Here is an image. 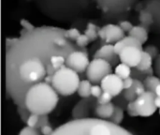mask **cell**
Listing matches in <instances>:
<instances>
[{"mask_svg":"<svg viewBox=\"0 0 160 135\" xmlns=\"http://www.w3.org/2000/svg\"><path fill=\"white\" fill-rule=\"evenodd\" d=\"M155 93H156V95L157 96H160V84L156 87V89H155Z\"/></svg>","mask_w":160,"mask_h":135,"instance_id":"cell-45","label":"cell"},{"mask_svg":"<svg viewBox=\"0 0 160 135\" xmlns=\"http://www.w3.org/2000/svg\"><path fill=\"white\" fill-rule=\"evenodd\" d=\"M46 71H47V74L48 75H53L56 71V70L53 68V66L51 64V63H48L46 65Z\"/></svg>","mask_w":160,"mask_h":135,"instance_id":"cell-41","label":"cell"},{"mask_svg":"<svg viewBox=\"0 0 160 135\" xmlns=\"http://www.w3.org/2000/svg\"><path fill=\"white\" fill-rule=\"evenodd\" d=\"M17 40H18V39H10V38H8V39H7V44H8V46H11V45H13V43L16 42Z\"/></svg>","mask_w":160,"mask_h":135,"instance_id":"cell-42","label":"cell"},{"mask_svg":"<svg viewBox=\"0 0 160 135\" xmlns=\"http://www.w3.org/2000/svg\"><path fill=\"white\" fill-rule=\"evenodd\" d=\"M20 24L22 28H24L25 30H27L28 32H32L35 30V26L26 19H21L20 20Z\"/></svg>","mask_w":160,"mask_h":135,"instance_id":"cell-32","label":"cell"},{"mask_svg":"<svg viewBox=\"0 0 160 135\" xmlns=\"http://www.w3.org/2000/svg\"><path fill=\"white\" fill-rule=\"evenodd\" d=\"M98 30H99V28L98 27V25H96L93 23H89L87 24V27H86L85 31H84V34L90 39V40L92 42V41H95L98 38H99Z\"/></svg>","mask_w":160,"mask_h":135,"instance_id":"cell-22","label":"cell"},{"mask_svg":"<svg viewBox=\"0 0 160 135\" xmlns=\"http://www.w3.org/2000/svg\"><path fill=\"white\" fill-rule=\"evenodd\" d=\"M103 93V89L101 87V86H98L97 84H95L94 86H92V88H91V95L95 98H98L101 94Z\"/></svg>","mask_w":160,"mask_h":135,"instance_id":"cell-34","label":"cell"},{"mask_svg":"<svg viewBox=\"0 0 160 135\" xmlns=\"http://www.w3.org/2000/svg\"><path fill=\"white\" fill-rule=\"evenodd\" d=\"M38 119H39V115L31 113L30 116L28 117V118H27V120H26L25 123H26L27 126L36 128V126H37V124H38Z\"/></svg>","mask_w":160,"mask_h":135,"instance_id":"cell-28","label":"cell"},{"mask_svg":"<svg viewBox=\"0 0 160 135\" xmlns=\"http://www.w3.org/2000/svg\"><path fill=\"white\" fill-rule=\"evenodd\" d=\"M18 113H19V116H20V117H21V119H22V121H23V122H26L28 117H29L30 114H31V112H30L26 107H25V109L19 107V108H18Z\"/></svg>","mask_w":160,"mask_h":135,"instance_id":"cell-35","label":"cell"},{"mask_svg":"<svg viewBox=\"0 0 160 135\" xmlns=\"http://www.w3.org/2000/svg\"><path fill=\"white\" fill-rule=\"evenodd\" d=\"M90 42H91L90 39L84 33L83 34H81V36L76 40V44L78 46H80V47H86Z\"/></svg>","mask_w":160,"mask_h":135,"instance_id":"cell-29","label":"cell"},{"mask_svg":"<svg viewBox=\"0 0 160 135\" xmlns=\"http://www.w3.org/2000/svg\"><path fill=\"white\" fill-rule=\"evenodd\" d=\"M144 51L145 52H147L154 59L159 55V53H158V47H156L155 45H148V46H146L145 47V49H144Z\"/></svg>","mask_w":160,"mask_h":135,"instance_id":"cell-33","label":"cell"},{"mask_svg":"<svg viewBox=\"0 0 160 135\" xmlns=\"http://www.w3.org/2000/svg\"><path fill=\"white\" fill-rule=\"evenodd\" d=\"M18 72L20 78L27 84H36L41 82L47 75L46 66L38 57L25 59L19 66Z\"/></svg>","mask_w":160,"mask_h":135,"instance_id":"cell-4","label":"cell"},{"mask_svg":"<svg viewBox=\"0 0 160 135\" xmlns=\"http://www.w3.org/2000/svg\"><path fill=\"white\" fill-rule=\"evenodd\" d=\"M154 69L156 75L160 78V54L154 59Z\"/></svg>","mask_w":160,"mask_h":135,"instance_id":"cell-38","label":"cell"},{"mask_svg":"<svg viewBox=\"0 0 160 135\" xmlns=\"http://www.w3.org/2000/svg\"><path fill=\"white\" fill-rule=\"evenodd\" d=\"M142 82L144 84V86H145L146 90L155 92L156 87L160 84V78L158 76L150 75V76L145 77V79Z\"/></svg>","mask_w":160,"mask_h":135,"instance_id":"cell-20","label":"cell"},{"mask_svg":"<svg viewBox=\"0 0 160 135\" xmlns=\"http://www.w3.org/2000/svg\"><path fill=\"white\" fill-rule=\"evenodd\" d=\"M44 82H46L47 84H51L52 85V75H46L45 78H44Z\"/></svg>","mask_w":160,"mask_h":135,"instance_id":"cell-43","label":"cell"},{"mask_svg":"<svg viewBox=\"0 0 160 135\" xmlns=\"http://www.w3.org/2000/svg\"><path fill=\"white\" fill-rule=\"evenodd\" d=\"M156 97L157 95L155 92L146 90L134 101L139 117H149L157 112L158 107L156 105Z\"/></svg>","mask_w":160,"mask_h":135,"instance_id":"cell-6","label":"cell"},{"mask_svg":"<svg viewBox=\"0 0 160 135\" xmlns=\"http://www.w3.org/2000/svg\"><path fill=\"white\" fill-rule=\"evenodd\" d=\"M52 43L54 45L60 47V48H63V47H65L67 45V39L65 37H63V38H60V37L54 38L53 40H52Z\"/></svg>","mask_w":160,"mask_h":135,"instance_id":"cell-37","label":"cell"},{"mask_svg":"<svg viewBox=\"0 0 160 135\" xmlns=\"http://www.w3.org/2000/svg\"><path fill=\"white\" fill-rule=\"evenodd\" d=\"M53 130H52V126L50 125V123L49 124H47V125H45V126H43L41 129H40V132H41V134H44V135H50V134H53Z\"/></svg>","mask_w":160,"mask_h":135,"instance_id":"cell-39","label":"cell"},{"mask_svg":"<svg viewBox=\"0 0 160 135\" xmlns=\"http://www.w3.org/2000/svg\"><path fill=\"white\" fill-rule=\"evenodd\" d=\"M81 36V32L79 31L78 28L76 27H72V28H69L68 30H66L64 32V37L68 39H70V40H77V39Z\"/></svg>","mask_w":160,"mask_h":135,"instance_id":"cell-25","label":"cell"},{"mask_svg":"<svg viewBox=\"0 0 160 135\" xmlns=\"http://www.w3.org/2000/svg\"><path fill=\"white\" fill-rule=\"evenodd\" d=\"M51 84L38 82L27 90L24 99L25 107L34 114L49 115L57 106L59 97Z\"/></svg>","mask_w":160,"mask_h":135,"instance_id":"cell-2","label":"cell"},{"mask_svg":"<svg viewBox=\"0 0 160 135\" xmlns=\"http://www.w3.org/2000/svg\"><path fill=\"white\" fill-rule=\"evenodd\" d=\"M91 88H92V82L87 80H82L80 82L79 87H78V94L81 98H87L92 96L91 95Z\"/></svg>","mask_w":160,"mask_h":135,"instance_id":"cell-17","label":"cell"},{"mask_svg":"<svg viewBox=\"0 0 160 135\" xmlns=\"http://www.w3.org/2000/svg\"><path fill=\"white\" fill-rule=\"evenodd\" d=\"M127 112H128V115L131 117H139V114H138L137 109L135 107L134 101H128V103L127 104Z\"/></svg>","mask_w":160,"mask_h":135,"instance_id":"cell-30","label":"cell"},{"mask_svg":"<svg viewBox=\"0 0 160 135\" xmlns=\"http://www.w3.org/2000/svg\"><path fill=\"white\" fill-rule=\"evenodd\" d=\"M119 25H120V27L125 31V32H129L131 29H132V27L134 26L129 21H121V22H119V23H118Z\"/></svg>","mask_w":160,"mask_h":135,"instance_id":"cell-36","label":"cell"},{"mask_svg":"<svg viewBox=\"0 0 160 135\" xmlns=\"http://www.w3.org/2000/svg\"><path fill=\"white\" fill-rule=\"evenodd\" d=\"M80 82L78 72L65 65L52 75V86L59 95L70 96L77 92Z\"/></svg>","mask_w":160,"mask_h":135,"instance_id":"cell-3","label":"cell"},{"mask_svg":"<svg viewBox=\"0 0 160 135\" xmlns=\"http://www.w3.org/2000/svg\"><path fill=\"white\" fill-rule=\"evenodd\" d=\"M98 105L97 98L90 96L87 98H82L72 109L71 115L74 119L86 118L89 117L90 112L93 107Z\"/></svg>","mask_w":160,"mask_h":135,"instance_id":"cell-9","label":"cell"},{"mask_svg":"<svg viewBox=\"0 0 160 135\" xmlns=\"http://www.w3.org/2000/svg\"><path fill=\"white\" fill-rule=\"evenodd\" d=\"M40 133L41 132L38 129L30 127V126H27V125H26V127L22 128L20 131V132H19L20 135H38L40 134Z\"/></svg>","mask_w":160,"mask_h":135,"instance_id":"cell-27","label":"cell"},{"mask_svg":"<svg viewBox=\"0 0 160 135\" xmlns=\"http://www.w3.org/2000/svg\"><path fill=\"white\" fill-rule=\"evenodd\" d=\"M139 20L142 23V26H144L145 28L148 29V27L154 23V17L152 15V13L146 9H143L140 12L139 15Z\"/></svg>","mask_w":160,"mask_h":135,"instance_id":"cell-21","label":"cell"},{"mask_svg":"<svg viewBox=\"0 0 160 135\" xmlns=\"http://www.w3.org/2000/svg\"><path fill=\"white\" fill-rule=\"evenodd\" d=\"M53 134H129L119 125L103 118H80L58 127Z\"/></svg>","mask_w":160,"mask_h":135,"instance_id":"cell-1","label":"cell"},{"mask_svg":"<svg viewBox=\"0 0 160 135\" xmlns=\"http://www.w3.org/2000/svg\"><path fill=\"white\" fill-rule=\"evenodd\" d=\"M114 73H116L118 76H120L123 80L131 76L132 74V70H131V67L128 66V64H125L123 62H121L120 64H118L115 68Z\"/></svg>","mask_w":160,"mask_h":135,"instance_id":"cell-19","label":"cell"},{"mask_svg":"<svg viewBox=\"0 0 160 135\" xmlns=\"http://www.w3.org/2000/svg\"><path fill=\"white\" fill-rule=\"evenodd\" d=\"M50 63L53 66V68L57 70L66 65V58L60 55H52L50 57Z\"/></svg>","mask_w":160,"mask_h":135,"instance_id":"cell-24","label":"cell"},{"mask_svg":"<svg viewBox=\"0 0 160 135\" xmlns=\"http://www.w3.org/2000/svg\"><path fill=\"white\" fill-rule=\"evenodd\" d=\"M133 82H134V78H132L131 76L126 78L123 80V85H124V89H128L129 87H131L133 86Z\"/></svg>","mask_w":160,"mask_h":135,"instance_id":"cell-40","label":"cell"},{"mask_svg":"<svg viewBox=\"0 0 160 135\" xmlns=\"http://www.w3.org/2000/svg\"><path fill=\"white\" fill-rule=\"evenodd\" d=\"M125 31L120 27L119 24L109 23L99 28V38L107 43H115L125 37Z\"/></svg>","mask_w":160,"mask_h":135,"instance_id":"cell-10","label":"cell"},{"mask_svg":"<svg viewBox=\"0 0 160 135\" xmlns=\"http://www.w3.org/2000/svg\"><path fill=\"white\" fill-rule=\"evenodd\" d=\"M158 113H159V115H160V108H159V112H158Z\"/></svg>","mask_w":160,"mask_h":135,"instance_id":"cell-46","label":"cell"},{"mask_svg":"<svg viewBox=\"0 0 160 135\" xmlns=\"http://www.w3.org/2000/svg\"><path fill=\"white\" fill-rule=\"evenodd\" d=\"M112 63L102 58L94 57L86 70V77L93 84H98L105 76L112 73Z\"/></svg>","mask_w":160,"mask_h":135,"instance_id":"cell-5","label":"cell"},{"mask_svg":"<svg viewBox=\"0 0 160 135\" xmlns=\"http://www.w3.org/2000/svg\"><path fill=\"white\" fill-rule=\"evenodd\" d=\"M114 97L112 95H111L110 93L106 92V91H103V93L97 99L98 101V104H105V103H109V102H112V99Z\"/></svg>","mask_w":160,"mask_h":135,"instance_id":"cell-26","label":"cell"},{"mask_svg":"<svg viewBox=\"0 0 160 135\" xmlns=\"http://www.w3.org/2000/svg\"><path fill=\"white\" fill-rule=\"evenodd\" d=\"M156 105H157V107L159 109L160 108V96H157V97H156Z\"/></svg>","mask_w":160,"mask_h":135,"instance_id":"cell-44","label":"cell"},{"mask_svg":"<svg viewBox=\"0 0 160 135\" xmlns=\"http://www.w3.org/2000/svg\"><path fill=\"white\" fill-rule=\"evenodd\" d=\"M115 109V104L112 102L105 103V104H98L95 107V114L99 118L103 119H110L113 115Z\"/></svg>","mask_w":160,"mask_h":135,"instance_id":"cell-15","label":"cell"},{"mask_svg":"<svg viewBox=\"0 0 160 135\" xmlns=\"http://www.w3.org/2000/svg\"><path fill=\"white\" fill-rule=\"evenodd\" d=\"M153 65H154V58L147 52H145L143 50L142 60H141L140 64L136 67V69L139 70H145L151 68Z\"/></svg>","mask_w":160,"mask_h":135,"instance_id":"cell-18","label":"cell"},{"mask_svg":"<svg viewBox=\"0 0 160 135\" xmlns=\"http://www.w3.org/2000/svg\"><path fill=\"white\" fill-rule=\"evenodd\" d=\"M146 91L144 84L142 80L134 78L133 86L128 89H124L123 98L128 101H134L139 96Z\"/></svg>","mask_w":160,"mask_h":135,"instance_id":"cell-12","label":"cell"},{"mask_svg":"<svg viewBox=\"0 0 160 135\" xmlns=\"http://www.w3.org/2000/svg\"><path fill=\"white\" fill-rule=\"evenodd\" d=\"M103 91H106L113 97L119 96L124 91L123 79L116 73H110L100 82Z\"/></svg>","mask_w":160,"mask_h":135,"instance_id":"cell-8","label":"cell"},{"mask_svg":"<svg viewBox=\"0 0 160 135\" xmlns=\"http://www.w3.org/2000/svg\"><path fill=\"white\" fill-rule=\"evenodd\" d=\"M142 52L143 50L137 46H128L121 51L118 56L121 62L128 64L131 68H136L142 60Z\"/></svg>","mask_w":160,"mask_h":135,"instance_id":"cell-11","label":"cell"},{"mask_svg":"<svg viewBox=\"0 0 160 135\" xmlns=\"http://www.w3.org/2000/svg\"><path fill=\"white\" fill-rule=\"evenodd\" d=\"M89 63L88 55L82 51H74L66 58V66L76 70L78 73L84 72L87 70Z\"/></svg>","mask_w":160,"mask_h":135,"instance_id":"cell-7","label":"cell"},{"mask_svg":"<svg viewBox=\"0 0 160 135\" xmlns=\"http://www.w3.org/2000/svg\"><path fill=\"white\" fill-rule=\"evenodd\" d=\"M117 55H118L115 53V50H114V45H112V43H106L95 53L94 57L102 58V59L109 61L112 64H114L116 62Z\"/></svg>","mask_w":160,"mask_h":135,"instance_id":"cell-13","label":"cell"},{"mask_svg":"<svg viewBox=\"0 0 160 135\" xmlns=\"http://www.w3.org/2000/svg\"><path fill=\"white\" fill-rule=\"evenodd\" d=\"M124 109L120 106H117L115 105V109H114V112H113V115L112 116V117L110 118V121H112V123L116 124V125H119L123 122L124 120Z\"/></svg>","mask_w":160,"mask_h":135,"instance_id":"cell-23","label":"cell"},{"mask_svg":"<svg viewBox=\"0 0 160 135\" xmlns=\"http://www.w3.org/2000/svg\"><path fill=\"white\" fill-rule=\"evenodd\" d=\"M128 35L136 38L139 39L142 44L145 43L148 39V31L147 28H145L142 25H134L132 29L128 32Z\"/></svg>","mask_w":160,"mask_h":135,"instance_id":"cell-16","label":"cell"},{"mask_svg":"<svg viewBox=\"0 0 160 135\" xmlns=\"http://www.w3.org/2000/svg\"><path fill=\"white\" fill-rule=\"evenodd\" d=\"M50 122H49V117H48V115H40L39 116L38 122V124L36 126V129L40 130L43 126H45V125H47Z\"/></svg>","mask_w":160,"mask_h":135,"instance_id":"cell-31","label":"cell"},{"mask_svg":"<svg viewBox=\"0 0 160 135\" xmlns=\"http://www.w3.org/2000/svg\"><path fill=\"white\" fill-rule=\"evenodd\" d=\"M128 46H137L139 48H142V43L137 39L136 38L128 35V36H125L124 38H122L120 40H118L117 42L114 43V50H115V53L117 55H119L121 53V51L128 47Z\"/></svg>","mask_w":160,"mask_h":135,"instance_id":"cell-14","label":"cell"}]
</instances>
